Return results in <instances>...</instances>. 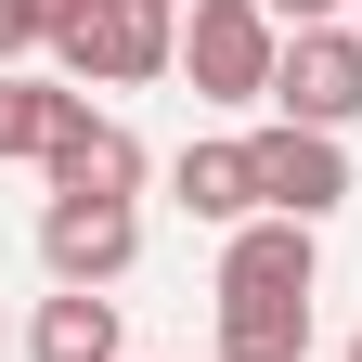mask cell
Masks as SVG:
<instances>
[{"label":"cell","mask_w":362,"mask_h":362,"mask_svg":"<svg viewBox=\"0 0 362 362\" xmlns=\"http://www.w3.org/2000/svg\"><path fill=\"white\" fill-rule=\"evenodd\" d=\"M129 259H143V207H104V194H52L39 207V272H52V285L104 298Z\"/></svg>","instance_id":"obj_4"},{"label":"cell","mask_w":362,"mask_h":362,"mask_svg":"<svg viewBox=\"0 0 362 362\" xmlns=\"http://www.w3.org/2000/svg\"><path fill=\"white\" fill-rule=\"evenodd\" d=\"M26 362H129V337H117V298H78V285H52V298H39V324H26Z\"/></svg>","instance_id":"obj_9"},{"label":"cell","mask_w":362,"mask_h":362,"mask_svg":"<svg viewBox=\"0 0 362 362\" xmlns=\"http://www.w3.org/2000/svg\"><path fill=\"white\" fill-rule=\"evenodd\" d=\"M246 168H259V220H324L349 207V143L337 129H298V117H272V129H246Z\"/></svg>","instance_id":"obj_3"},{"label":"cell","mask_w":362,"mask_h":362,"mask_svg":"<svg viewBox=\"0 0 362 362\" xmlns=\"http://www.w3.org/2000/svg\"><path fill=\"white\" fill-rule=\"evenodd\" d=\"M65 104H78V90H52V78H13V65H0V168H39V156H52V129H65Z\"/></svg>","instance_id":"obj_11"},{"label":"cell","mask_w":362,"mask_h":362,"mask_svg":"<svg viewBox=\"0 0 362 362\" xmlns=\"http://www.w3.org/2000/svg\"><path fill=\"white\" fill-rule=\"evenodd\" d=\"M168 207L246 233V220H259V168H246V143H181V156H168Z\"/></svg>","instance_id":"obj_8"},{"label":"cell","mask_w":362,"mask_h":362,"mask_svg":"<svg viewBox=\"0 0 362 362\" xmlns=\"http://www.w3.org/2000/svg\"><path fill=\"white\" fill-rule=\"evenodd\" d=\"M52 13H65V0H0V65L52 52Z\"/></svg>","instance_id":"obj_12"},{"label":"cell","mask_w":362,"mask_h":362,"mask_svg":"<svg viewBox=\"0 0 362 362\" xmlns=\"http://www.w3.org/2000/svg\"><path fill=\"white\" fill-rule=\"evenodd\" d=\"M0 362H13V324H0Z\"/></svg>","instance_id":"obj_14"},{"label":"cell","mask_w":362,"mask_h":362,"mask_svg":"<svg viewBox=\"0 0 362 362\" xmlns=\"http://www.w3.org/2000/svg\"><path fill=\"white\" fill-rule=\"evenodd\" d=\"M272 117L349 129V117H362V26H310V39H285V65H272Z\"/></svg>","instance_id":"obj_5"},{"label":"cell","mask_w":362,"mask_h":362,"mask_svg":"<svg viewBox=\"0 0 362 362\" xmlns=\"http://www.w3.org/2000/svg\"><path fill=\"white\" fill-rule=\"evenodd\" d=\"M337 362H362V337H349V349H337Z\"/></svg>","instance_id":"obj_15"},{"label":"cell","mask_w":362,"mask_h":362,"mask_svg":"<svg viewBox=\"0 0 362 362\" xmlns=\"http://www.w3.org/2000/svg\"><path fill=\"white\" fill-rule=\"evenodd\" d=\"M272 65H285V26L259 0H181V78H194V104H272Z\"/></svg>","instance_id":"obj_2"},{"label":"cell","mask_w":362,"mask_h":362,"mask_svg":"<svg viewBox=\"0 0 362 362\" xmlns=\"http://www.w3.org/2000/svg\"><path fill=\"white\" fill-rule=\"evenodd\" d=\"M259 13L285 26V39H310V26H349V0H259Z\"/></svg>","instance_id":"obj_13"},{"label":"cell","mask_w":362,"mask_h":362,"mask_svg":"<svg viewBox=\"0 0 362 362\" xmlns=\"http://www.w3.org/2000/svg\"><path fill=\"white\" fill-rule=\"evenodd\" d=\"M220 362H310V298H220Z\"/></svg>","instance_id":"obj_10"},{"label":"cell","mask_w":362,"mask_h":362,"mask_svg":"<svg viewBox=\"0 0 362 362\" xmlns=\"http://www.w3.org/2000/svg\"><path fill=\"white\" fill-rule=\"evenodd\" d=\"M168 13H181V0H168Z\"/></svg>","instance_id":"obj_17"},{"label":"cell","mask_w":362,"mask_h":362,"mask_svg":"<svg viewBox=\"0 0 362 362\" xmlns=\"http://www.w3.org/2000/svg\"><path fill=\"white\" fill-rule=\"evenodd\" d=\"M39 168H52V194H104V207L143 194V143H129L117 117H90V90L65 104V129H52V156H39Z\"/></svg>","instance_id":"obj_7"},{"label":"cell","mask_w":362,"mask_h":362,"mask_svg":"<svg viewBox=\"0 0 362 362\" xmlns=\"http://www.w3.org/2000/svg\"><path fill=\"white\" fill-rule=\"evenodd\" d=\"M310 285H324V233H310V220L220 233V298H310Z\"/></svg>","instance_id":"obj_6"},{"label":"cell","mask_w":362,"mask_h":362,"mask_svg":"<svg viewBox=\"0 0 362 362\" xmlns=\"http://www.w3.org/2000/svg\"><path fill=\"white\" fill-rule=\"evenodd\" d=\"M349 26H362V0H349Z\"/></svg>","instance_id":"obj_16"},{"label":"cell","mask_w":362,"mask_h":362,"mask_svg":"<svg viewBox=\"0 0 362 362\" xmlns=\"http://www.w3.org/2000/svg\"><path fill=\"white\" fill-rule=\"evenodd\" d=\"M52 65L78 90L181 78V13H168V0H65V13H52Z\"/></svg>","instance_id":"obj_1"}]
</instances>
